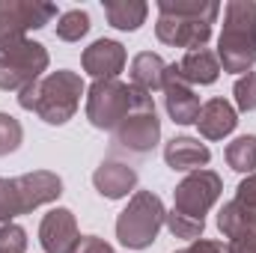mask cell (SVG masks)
<instances>
[{"label":"cell","instance_id":"obj_10","mask_svg":"<svg viewBox=\"0 0 256 253\" xmlns=\"http://www.w3.org/2000/svg\"><path fill=\"white\" fill-rule=\"evenodd\" d=\"M114 140H116L120 149H128V152H134V155L152 152V149L158 146V140H161V120H158V114H155V104L131 110L126 120L116 126Z\"/></svg>","mask_w":256,"mask_h":253},{"label":"cell","instance_id":"obj_27","mask_svg":"<svg viewBox=\"0 0 256 253\" xmlns=\"http://www.w3.org/2000/svg\"><path fill=\"white\" fill-rule=\"evenodd\" d=\"M236 202H242L244 208L256 212V173H250L248 179L238 182V188H236Z\"/></svg>","mask_w":256,"mask_h":253},{"label":"cell","instance_id":"obj_24","mask_svg":"<svg viewBox=\"0 0 256 253\" xmlns=\"http://www.w3.org/2000/svg\"><path fill=\"white\" fill-rule=\"evenodd\" d=\"M21 140H24L21 122H18L15 116H9V114H0V155L15 152V149L21 146Z\"/></svg>","mask_w":256,"mask_h":253},{"label":"cell","instance_id":"obj_11","mask_svg":"<svg viewBox=\"0 0 256 253\" xmlns=\"http://www.w3.org/2000/svg\"><path fill=\"white\" fill-rule=\"evenodd\" d=\"M218 230L230 238V253H256V212L244 208L242 202L230 200L218 212Z\"/></svg>","mask_w":256,"mask_h":253},{"label":"cell","instance_id":"obj_21","mask_svg":"<svg viewBox=\"0 0 256 253\" xmlns=\"http://www.w3.org/2000/svg\"><path fill=\"white\" fill-rule=\"evenodd\" d=\"M226 164L236 173H256V134H242L226 146Z\"/></svg>","mask_w":256,"mask_h":253},{"label":"cell","instance_id":"obj_26","mask_svg":"<svg viewBox=\"0 0 256 253\" xmlns=\"http://www.w3.org/2000/svg\"><path fill=\"white\" fill-rule=\"evenodd\" d=\"M27 250V232L18 224H6L0 230V253H24Z\"/></svg>","mask_w":256,"mask_h":253},{"label":"cell","instance_id":"obj_18","mask_svg":"<svg viewBox=\"0 0 256 253\" xmlns=\"http://www.w3.org/2000/svg\"><path fill=\"white\" fill-rule=\"evenodd\" d=\"M176 68H179V78H182L185 84H191V86H208V84H214L218 74H220L218 54H212V51H206V48L188 51V54L176 63Z\"/></svg>","mask_w":256,"mask_h":253},{"label":"cell","instance_id":"obj_2","mask_svg":"<svg viewBox=\"0 0 256 253\" xmlns=\"http://www.w3.org/2000/svg\"><path fill=\"white\" fill-rule=\"evenodd\" d=\"M80 96H84V78L78 72L60 68V72H51L42 80L30 84L27 90H21L18 104L24 110H33L48 126H66L74 116Z\"/></svg>","mask_w":256,"mask_h":253},{"label":"cell","instance_id":"obj_7","mask_svg":"<svg viewBox=\"0 0 256 253\" xmlns=\"http://www.w3.org/2000/svg\"><path fill=\"white\" fill-rule=\"evenodd\" d=\"M51 57L42 42L21 39L9 48L0 51V90L6 92H21L30 84L42 80V72L48 68Z\"/></svg>","mask_w":256,"mask_h":253},{"label":"cell","instance_id":"obj_4","mask_svg":"<svg viewBox=\"0 0 256 253\" xmlns=\"http://www.w3.org/2000/svg\"><path fill=\"white\" fill-rule=\"evenodd\" d=\"M63 194V179L51 170L24 173L15 179H0V230L18 214H27L39 206L54 202Z\"/></svg>","mask_w":256,"mask_h":253},{"label":"cell","instance_id":"obj_16","mask_svg":"<svg viewBox=\"0 0 256 253\" xmlns=\"http://www.w3.org/2000/svg\"><path fill=\"white\" fill-rule=\"evenodd\" d=\"M164 161L170 170H182V173H194V170H206V164L212 161V152L206 143H200L196 137H173L164 146Z\"/></svg>","mask_w":256,"mask_h":253},{"label":"cell","instance_id":"obj_22","mask_svg":"<svg viewBox=\"0 0 256 253\" xmlns=\"http://www.w3.org/2000/svg\"><path fill=\"white\" fill-rule=\"evenodd\" d=\"M90 33V15L84 9H68L57 21V36L63 42H80Z\"/></svg>","mask_w":256,"mask_h":253},{"label":"cell","instance_id":"obj_29","mask_svg":"<svg viewBox=\"0 0 256 253\" xmlns=\"http://www.w3.org/2000/svg\"><path fill=\"white\" fill-rule=\"evenodd\" d=\"M176 253H230L224 242H214V238H196L191 242L185 250H176Z\"/></svg>","mask_w":256,"mask_h":253},{"label":"cell","instance_id":"obj_1","mask_svg":"<svg viewBox=\"0 0 256 253\" xmlns=\"http://www.w3.org/2000/svg\"><path fill=\"white\" fill-rule=\"evenodd\" d=\"M220 15L214 0H158L155 36L164 45L200 51L212 39V24Z\"/></svg>","mask_w":256,"mask_h":253},{"label":"cell","instance_id":"obj_14","mask_svg":"<svg viewBox=\"0 0 256 253\" xmlns=\"http://www.w3.org/2000/svg\"><path fill=\"white\" fill-rule=\"evenodd\" d=\"M80 66L96 80H110L126 68V48L114 39H96L90 48H84Z\"/></svg>","mask_w":256,"mask_h":253},{"label":"cell","instance_id":"obj_13","mask_svg":"<svg viewBox=\"0 0 256 253\" xmlns=\"http://www.w3.org/2000/svg\"><path fill=\"white\" fill-rule=\"evenodd\" d=\"M80 242L78 220L68 208H51L39 224V244L45 253H72Z\"/></svg>","mask_w":256,"mask_h":253},{"label":"cell","instance_id":"obj_5","mask_svg":"<svg viewBox=\"0 0 256 253\" xmlns=\"http://www.w3.org/2000/svg\"><path fill=\"white\" fill-rule=\"evenodd\" d=\"M152 92H143L137 86H128L122 80L110 78V80H96L86 90V120L102 131H116V126L126 120L131 110L137 108H149Z\"/></svg>","mask_w":256,"mask_h":253},{"label":"cell","instance_id":"obj_25","mask_svg":"<svg viewBox=\"0 0 256 253\" xmlns=\"http://www.w3.org/2000/svg\"><path fill=\"white\" fill-rule=\"evenodd\" d=\"M232 96H236V104L242 114H250L256 110V72H248L236 80L232 86Z\"/></svg>","mask_w":256,"mask_h":253},{"label":"cell","instance_id":"obj_20","mask_svg":"<svg viewBox=\"0 0 256 253\" xmlns=\"http://www.w3.org/2000/svg\"><path fill=\"white\" fill-rule=\"evenodd\" d=\"M104 15L108 24L116 30H137L146 21L149 6L143 0H104Z\"/></svg>","mask_w":256,"mask_h":253},{"label":"cell","instance_id":"obj_19","mask_svg":"<svg viewBox=\"0 0 256 253\" xmlns=\"http://www.w3.org/2000/svg\"><path fill=\"white\" fill-rule=\"evenodd\" d=\"M164 72H167V63L158 54L143 51L131 60V86H137L143 92H155L164 86Z\"/></svg>","mask_w":256,"mask_h":253},{"label":"cell","instance_id":"obj_23","mask_svg":"<svg viewBox=\"0 0 256 253\" xmlns=\"http://www.w3.org/2000/svg\"><path fill=\"white\" fill-rule=\"evenodd\" d=\"M164 226L176 236V238H185V242H196L202 238V230H206V220H194L185 214H176V212H167L164 218Z\"/></svg>","mask_w":256,"mask_h":253},{"label":"cell","instance_id":"obj_6","mask_svg":"<svg viewBox=\"0 0 256 253\" xmlns=\"http://www.w3.org/2000/svg\"><path fill=\"white\" fill-rule=\"evenodd\" d=\"M164 218H167V208L161 196L152 190H137L116 218V238L131 250H146L158 238Z\"/></svg>","mask_w":256,"mask_h":253},{"label":"cell","instance_id":"obj_3","mask_svg":"<svg viewBox=\"0 0 256 253\" xmlns=\"http://www.w3.org/2000/svg\"><path fill=\"white\" fill-rule=\"evenodd\" d=\"M218 39V63L224 72L248 74L256 63V0H230Z\"/></svg>","mask_w":256,"mask_h":253},{"label":"cell","instance_id":"obj_8","mask_svg":"<svg viewBox=\"0 0 256 253\" xmlns=\"http://www.w3.org/2000/svg\"><path fill=\"white\" fill-rule=\"evenodd\" d=\"M57 18V6L45 0H0V51L27 39V30H39Z\"/></svg>","mask_w":256,"mask_h":253},{"label":"cell","instance_id":"obj_15","mask_svg":"<svg viewBox=\"0 0 256 253\" xmlns=\"http://www.w3.org/2000/svg\"><path fill=\"white\" fill-rule=\"evenodd\" d=\"M92 185L104 200H122L137 188V170L122 161H102L92 173Z\"/></svg>","mask_w":256,"mask_h":253},{"label":"cell","instance_id":"obj_9","mask_svg":"<svg viewBox=\"0 0 256 253\" xmlns=\"http://www.w3.org/2000/svg\"><path fill=\"white\" fill-rule=\"evenodd\" d=\"M224 182L214 170H194L173 190V212L194 220H206L208 208L218 202Z\"/></svg>","mask_w":256,"mask_h":253},{"label":"cell","instance_id":"obj_12","mask_svg":"<svg viewBox=\"0 0 256 253\" xmlns=\"http://www.w3.org/2000/svg\"><path fill=\"white\" fill-rule=\"evenodd\" d=\"M164 104H167V114H170V120L173 122H179V126H191L196 122V116H200V96L194 92L191 84H185L182 78H179V68L176 63L167 66V72H164Z\"/></svg>","mask_w":256,"mask_h":253},{"label":"cell","instance_id":"obj_28","mask_svg":"<svg viewBox=\"0 0 256 253\" xmlns=\"http://www.w3.org/2000/svg\"><path fill=\"white\" fill-rule=\"evenodd\" d=\"M72 253H114V248H110L104 238H98V236H80L78 248Z\"/></svg>","mask_w":256,"mask_h":253},{"label":"cell","instance_id":"obj_17","mask_svg":"<svg viewBox=\"0 0 256 253\" xmlns=\"http://www.w3.org/2000/svg\"><path fill=\"white\" fill-rule=\"evenodd\" d=\"M194 126L200 128V134L206 140H224L226 134H232L238 126V114L226 98H212L200 108V116Z\"/></svg>","mask_w":256,"mask_h":253}]
</instances>
